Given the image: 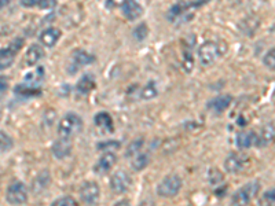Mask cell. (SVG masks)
Wrapping results in <instances>:
<instances>
[{
	"label": "cell",
	"mask_w": 275,
	"mask_h": 206,
	"mask_svg": "<svg viewBox=\"0 0 275 206\" xmlns=\"http://www.w3.org/2000/svg\"><path fill=\"white\" fill-rule=\"evenodd\" d=\"M121 8L124 17L128 21H136V19L141 18L142 15H143V7L138 1H135V0H127L122 4Z\"/></svg>",
	"instance_id": "5bb4252c"
},
{
	"label": "cell",
	"mask_w": 275,
	"mask_h": 206,
	"mask_svg": "<svg viewBox=\"0 0 275 206\" xmlns=\"http://www.w3.org/2000/svg\"><path fill=\"white\" fill-rule=\"evenodd\" d=\"M227 46L220 42H207L198 49V59L202 66H209L226 52Z\"/></svg>",
	"instance_id": "6da1fadb"
},
{
	"label": "cell",
	"mask_w": 275,
	"mask_h": 206,
	"mask_svg": "<svg viewBox=\"0 0 275 206\" xmlns=\"http://www.w3.org/2000/svg\"><path fill=\"white\" fill-rule=\"evenodd\" d=\"M260 205H275V188L266 191L260 198H259Z\"/></svg>",
	"instance_id": "f1b7e54d"
},
{
	"label": "cell",
	"mask_w": 275,
	"mask_h": 206,
	"mask_svg": "<svg viewBox=\"0 0 275 206\" xmlns=\"http://www.w3.org/2000/svg\"><path fill=\"white\" fill-rule=\"evenodd\" d=\"M95 88V79L92 77L91 74L86 73L77 83V92L79 94H88Z\"/></svg>",
	"instance_id": "44dd1931"
},
{
	"label": "cell",
	"mask_w": 275,
	"mask_h": 206,
	"mask_svg": "<svg viewBox=\"0 0 275 206\" xmlns=\"http://www.w3.org/2000/svg\"><path fill=\"white\" fill-rule=\"evenodd\" d=\"M255 139H256V132L253 131H242L237 135V139L235 143L238 146V149L245 150V149H249L252 146H255Z\"/></svg>",
	"instance_id": "ffe728a7"
},
{
	"label": "cell",
	"mask_w": 275,
	"mask_h": 206,
	"mask_svg": "<svg viewBox=\"0 0 275 206\" xmlns=\"http://www.w3.org/2000/svg\"><path fill=\"white\" fill-rule=\"evenodd\" d=\"M12 146H14V142H12L11 136L3 131H0V154L10 152Z\"/></svg>",
	"instance_id": "d4e9b609"
},
{
	"label": "cell",
	"mask_w": 275,
	"mask_h": 206,
	"mask_svg": "<svg viewBox=\"0 0 275 206\" xmlns=\"http://www.w3.org/2000/svg\"><path fill=\"white\" fill-rule=\"evenodd\" d=\"M262 190V186L259 182L246 183L245 186L238 188L231 197L232 205H248L252 201L257 198V195Z\"/></svg>",
	"instance_id": "3957f363"
},
{
	"label": "cell",
	"mask_w": 275,
	"mask_h": 206,
	"mask_svg": "<svg viewBox=\"0 0 275 206\" xmlns=\"http://www.w3.org/2000/svg\"><path fill=\"white\" fill-rule=\"evenodd\" d=\"M193 46H194V43L190 44L189 47H186L183 51V67L186 72H191L194 69V58H193V54L190 51Z\"/></svg>",
	"instance_id": "484cf974"
},
{
	"label": "cell",
	"mask_w": 275,
	"mask_h": 206,
	"mask_svg": "<svg viewBox=\"0 0 275 206\" xmlns=\"http://www.w3.org/2000/svg\"><path fill=\"white\" fill-rule=\"evenodd\" d=\"M83 120L77 113H66L58 124V135L61 138L72 139L83 129Z\"/></svg>",
	"instance_id": "7a4b0ae2"
},
{
	"label": "cell",
	"mask_w": 275,
	"mask_h": 206,
	"mask_svg": "<svg viewBox=\"0 0 275 206\" xmlns=\"http://www.w3.org/2000/svg\"><path fill=\"white\" fill-rule=\"evenodd\" d=\"M182 179L177 175H168L160 182L157 186V194L163 198H173L179 194L180 188H182Z\"/></svg>",
	"instance_id": "277c9868"
},
{
	"label": "cell",
	"mask_w": 275,
	"mask_h": 206,
	"mask_svg": "<svg viewBox=\"0 0 275 206\" xmlns=\"http://www.w3.org/2000/svg\"><path fill=\"white\" fill-rule=\"evenodd\" d=\"M61 36V31L51 26V28H47V29H44V31L42 32V35H40V43H42L43 46H46V47H54Z\"/></svg>",
	"instance_id": "ac0fdd59"
},
{
	"label": "cell",
	"mask_w": 275,
	"mask_h": 206,
	"mask_svg": "<svg viewBox=\"0 0 275 206\" xmlns=\"http://www.w3.org/2000/svg\"><path fill=\"white\" fill-rule=\"evenodd\" d=\"M142 147H143V140L142 139L134 140V142L128 146L127 152H125V157H128V158L135 157L136 154H139V153L142 152Z\"/></svg>",
	"instance_id": "83f0119b"
},
{
	"label": "cell",
	"mask_w": 275,
	"mask_h": 206,
	"mask_svg": "<svg viewBox=\"0 0 275 206\" xmlns=\"http://www.w3.org/2000/svg\"><path fill=\"white\" fill-rule=\"evenodd\" d=\"M273 143H274V149H275V136H274V140H273Z\"/></svg>",
	"instance_id": "8d00e7d4"
},
{
	"label": "cell",
	"mask_w": 275,
	"mask_h": 206,
	"mask_svg": "<svg viewBox=\"0 0 275 206\" xmlns=\"http://www.w3.org/2000/svg\"><path fill=\"white\" fill-rule=\"evenodd\" d=\"M127 0H106V7L108 8H116V7H122V4Z\"/></svg>",
	"instance_id": "e575fe53"
},
{
	"label": "cell",
	"mask_w": 275,
	"mask_h": 206,
	"mask_svg": "<svg viewBox=\"0 0 275 206\" xmlns=\"http://www.w3.org/2000/svg\"><path fill=\"white\" fill-rule=\"evenodd\" d=\"M24 7L39 6L40 8H53L55 6V0H21Z\"/></svg>",
	"instance_id": "cb8c5ba5"
},
{
	"label": "cell",
	"mask_w": 275,
	"mask_h": 206,
	"mask_svg": "<svg viewBox=\"0 0 275 206\" xmlns=\"http://www.w3.org/2000/svg\"><path fill=\"white\" fill-rule=\"evenodd\" d=\"M120 147V142H116V140H109V142H105V143H99L98 149L99 150H106V152H110V150H116Z\"/></svg>",
	"instance_id": "d6a6232c"
},
{
	"label": "cell",
	"mask_w": 275,
	"mask_h": 206,
	"mask_svg": "<svg viewBox=\"0 0 275 206\" xmlns=\"http://www.w3.org/2000/svg\"><path fill=\"white\" fill-rule=\"evenodd\" d=\"M147 35H149V29H147L146 24L138 25L134 29V37L138 42H143L147 37Z\"/></svg>",
	"instance_id": "f546056e"
},
{
	"label": "cell",
	"mask_w": 275,
	"mask_h": 206,
	"mask_svg": "<svg viewBox=\"0 0 275 206\" xmlns=\"http://www.w3.org/2000/svg\"><path fill=\"white\" fill-rule=\"evenodd\" d=\"M275 136V128L271 124L263 125L259 129V132H256V139H255V146L257 147H267V146L274 140Z\"/></svg>",
	"instance_id": "7c38bea8"
},
{
	"label": "cell",
	"mask_w": 275,
	"mask_h": 206,
	"mask_svg": "<svg viewBox=\"0 0 275 206\" xmlns=\"http://www.w3.org/2000/svg\"><path fill=\"white\" fill-rule=\"evenodd\" d=\"M22 44H24L22 39H15L8 47L0 49V72L4 69H8L14 63L15 55L18 52V50L22 47Z\"/></svg>",
	"instance_id": "8992f818"
},
{
	"label": "cell",
	"mask_w": 275,
	"mask_h": 206,
	"mask_svg": "<svg viewBox=\"0 0 275 206\" xmlns=\"http://www.w3.org/2000/svg\"><path fill=\"white\" fill-rule=\"evenodd\" d=\"M101 195L99 186L95 182H86L80 190V198L86 205H94L97 204Z\"/></svg>",
	"instance_id": "9c48e42d"
},
{
	"label": "cell",
	"mask_w": 275,
	"mask_h": 206,
	"mask_svg": "<svg viewBox=\"0 0 275 206\" xmlns=\"http://www.w3.org/2000/svg\"><path fill=\"white\" fill-rule=\"evenodd\" d=\"M7 90H8V79L4 76H0V99L6 95Z\"/></svg>",
	"instance_id": "836d02e7"
},
{
	"label": "cell",
	"mask_w": 275,
	"mask_h": 206,
	"mask_svg": "<svg viewBox=\"0 0 275 206\" xmlns=\"http://www.w3.org/2000/svg\"><path fill=\"white\" fill-rule=\"evenodd\" d=\"M157 94H159V91H157L156 83H154V81H149V83L143 87V90H142L141 92V97L147 101V99H153V98L157 97Z\"/></svg>",
	"instance_id": "4316f807"
},
{
	"label": "cell",
	"mask_w": 275,
	"mask_h": 206,
	"mask_svg": "<svg viewBox=\"0 0 275 206\" xmlns=\"http://www.w3.org/2000/svg\"><path fill=\"white\" fill-rule=\"evenodd\" d=\"M264 66L269 67L271 70H275V49H271L267 51V54L263 56Z\"/></svg>",
	"instance_id": "4dcf8cb0"
},
{
	"label": "cell",
	"mask_w": 275,
	"mask_h": 206,
	"mask_svg": "<svg viewBox=\"0 0 275 206\" xmlns=\"http://www.w3.org/2000/svg\"><path fill=\"white\" fill-rule=\"evenodd\" d=\"M72 147H73V146H72V140L59 136V139L54 142V145L51 147V152H53L55 158L63 159V158H66L67 155H70Z\"/></svg>",
	"instance_id": "8fae6325"
},
{
	"label": "cell",
	"mask_w": 275,
	"mask_h": 206,
	"mask_svg": "<svg viewBox=\"0 0 275 206\" xmlns=\"http://www.w3.org/2000/svg\"><path fill=\"white\" fill-rule=\"evenodd\" d=\"M44 79V67H37L35 72H29L28 74H25V83H29V84L39 85Z\"/></svg>",
	"instance_id": "7402d4cb"
},
{
	"label": "cell",
	"mask_w": 275,
	"mask_h": 206,
	"mask_svg": "<svg viewBox=\"0 0 275 206\" xmlns=\"http://www.w3.org/2000/svg\"><path fill=\"white\" fill-rule=\"evenodd\" d=\"M94 122H95V125L99 128V129H102L105 132H114V125H113V118H111V115L109 113H106V111H99L97 113V115L94 117Z\"/></svg>",
	"instance_id": "2e32d148"
},
{
	"label": "cell",
	"mask_w": 275,
	"mask_h": 206,
	"mask_svg": "<svg viewBox=\"0 0 275 206\" xmlns=\"http://www.w3.org/2000/svg\"><path fill=\"white\" fill-rule=\"evenodd\" d=\"M10 1H11V0H0V10H1L3 7H6Z\"/></svg>",
	"instance_id": "d590c367"
},
{
	"label": "cell",
	"mask_w": 275,
	"mask_h": 206,
	"mask_svg": "<svg viewBox=\"0 0 275 206\" xmlns=\"http://www.w3.org/2000/svg\"><path fill=\"white\" fill-rule=\"evenodd\" d=\"M6 201L10 205H22L28 202V188L22 182H12L6 191Z\"/></svg>",
	"instance_id": "5b68a950"
},
{
	"label": "cell",
	"mask_w": 275,
	"mask_h": 206,
	"mask_svg": "<svg viewBox=\"0 0 275 206\" xmlns=\"http://www.w3.org/2000/svg\"><path fill=\"white\" fill-rule=\"evenodd\" d=\"M14 94L25 98L40 97V95H42V90L39 88V85L29 84V83H22V84H18L14 88Z\"/></svg>",
	"instance_id": "d6986e66"
},
{
	"label": "cell",
	"mask_w": 275,
	"mask_h": 206,
	"mask_svg": "<svg viewBox=\"0 0 275 206\" xmlns=\"http://www.w3.org/2000/svg\"><path fill=\"white\" fill-rule=\"evenodd\" d=\"M117 162V157L114 153L111 152H106L102 155V157L99 158L98 162L94 165V172L95 173H98V175H104V173H106V172H109L114 165H116Z\"/></svg>",
	"instance_id": "30bf717a"
},
{
	"label": "cell",
	"mask_w": 275,
	"mask_h": 206,
	"mask_svg": "<svg viewBox=\"0 0 275 206\" xmlns=\"http://www.w3.org/2000/svg\"><path fill=\"white\" fill-rule=\"evenodd\" d=\"M131 186H132V177L124 170H117L116 173H113L110 177V188L116 194H122L128 191Z\"/></svg>",
	"instance_id": "ba28073f"
},
{
	"label": "cell",
	"mask_w": 275,
	"mask_h": 206,
	"mask_svg": "<svg viewBox=\"0 0 275 206\" xmlns=\"http://www.w3.org/2000/svg\"><path fill=\"white\" fill-rule=\"evenodd\" d=\"M249 164V158L248 155H245L242 153H232L224 161V169L231 175L239 173L248 166Z\"/></svg>",
	"instance_id": "52a82bcc"
},
{
	"label": "cell",
	"mask_w": 275,
	"mask_h": 206,
	"mask_svg": "<svg viewBox=\"0 0 275 206\" xmlns=\"http://www.w3.org/2000/svg\"><path fill=\"white\" fill-rule=\"evenodd\" d=\"M44 51L42 49V46L39 44H32L31 47L28 49L26 54H25V62L28 66H35L39 62L43 59Z\"/></svg>",
	"instance_id": "e0dca14e"
},
{
	"label": "cell",
	"mask_w": 275,
	"mask_h": 206,
	"mask_svg": "<svg viewBox=\"0 0 275 206\" xmlns=\"http://www.w3.org/2000/svg\"><path fill=\"white\" fill-rule=\"evenodd\" d=\"M95 61V56L91 55L90 52H87L84 50H74L73 55H72V65H73V70L70 74H74L73 72H76L79 67L88 66Z\"/></svg>",
	"instance_id": "4fadbf2b"
},
{
	"label": "cell",
	"mask_w": 275,
	"mask_h": 206,
	"mask_svg": "<svg viewBox=\"0 0 275 206\" xmlns=\"http://www.w3.org/2000/svg\"><path fill=\"white\" fill-rule=\"evenodd\" d=\"M150 162V157L145 154V153H139V154H136L135 157H132V161H131V165H132V168L135 170H142L146 168L147 165Z\"/></svg>",
	"instance_id": "603a6c76"
},
{
	"label": "cell",
	"mask_w": 275,
	"mask_h": 206,
	"mask_svg": "<svg viewBox=\"0 0 275 206\" xmlns=\"http://www.w3.org/2000/svg\"><path fill=\"white\" fill-rule=\"evenodd\" d=\"M232 102V97L228 95V94H223V95H219V97L214 98L212 101L208 102V109L214 113H223L228 109V106L231 104Z\"/></svg>",
	"instance_id": "9a60e30c"
},
{
	"label": "cell",
	"mask_w": 275,
	"mask_h": 206,
	"mask_svg": "<svg viewBox=\"0 0 275 206\" xmlns=\"http://www.w3.org/2000/svg\"><path fill=\"white\" fill-rule=\"evenodd\" d=\"M53 206H76L77 205V201L72 198V197H61L58 200H55L53 204Z\"/></svg>",
	"instance_id": "1f68e13d"
}]
</instances>
